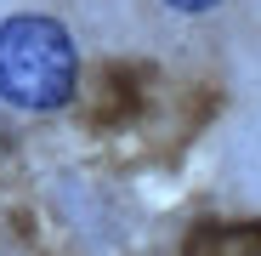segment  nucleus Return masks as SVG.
<instances>
[{
  "label": "nucleus",
  "mask_w": 261,
  "mask_h": 256,
  "mask_svg": "<svg viewBox=\"0 0 261 256\" xmlns=\"http://www.w3.org/2000/svg\"><path fill=\"white\" fill-rule=\"evenodd\" d=\"M188 256H261V222H244V228H204V234H193Z\"/></svg>",
  "instance_id": "f03ea898"
},
{
  "label": "nucleus",
  "mask_w": 261,
  "mask_h": 256,
  "mask_svg": "<svg viewBox=\"0 0 261 256\" xmlns=\"http://www.w3.org/2000/svg\"><path fill=\"white\" fill-rule=\"evenodd\" d=\"M80 57L63 23L23 12L0 23V97L17 108H57L74 97Z\"/></svg>",
  "instance_id": "f257e3e1"
},
{
  "label": "nucleus",
  "mask_w": 261,
  "mask_h": 256,
  "mask_svg": "<svg viewBox=\"0 0 261 256\" xmlns=\"http://www.w3.org/2000/svg\"><path fill=\"white\" fill-rule=\"evenodd\" d=\"M170 12H188V17H199V12H216L222 0H165Z\"/></svg>",
  "instance_id": "7ed1b4c3"
}]
</instances>
